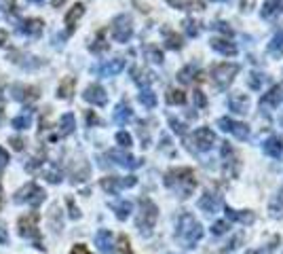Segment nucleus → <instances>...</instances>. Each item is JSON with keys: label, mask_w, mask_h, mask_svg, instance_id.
Returning a JSON list of instances; mask_svg holds the SVG:
<instances>
[{"label": "nucleus", "mask_w": 283, "mask_h": 254, "mask_svg": "<svg viewBox=\"0 0 283 254\" xmlns=\"http://www.w3.org/2000/svg\"><path fill=\"white\" fill-rule=\"evenodd\" d=\"M176 237L184 243V248H193L195 243L203 237V227L193 218V214H182L178 218V231H176Z\"/></svg>", "instance_id": "1"}, {"label": "nucleus", "mask_w": 283, "mask_h": 254, "mask_svg": "<svg viewBox=\"0 0 283 254\" xmlns=\"http://www.w3.org/2000/svg\"><path fill=\"white\" fill-rule=\"evenodd\" d=\"M165 185L167 187H182V197H188V193L197 187V180H195V172L188 170V167H178V170H171L165 174Z\"/></svg>", "instance_id": "2"}, {"label": "nucleus", "mask_w": 283, "mask_h": 254, "mask_svg": "<svg viewBox=\"0 0 283 254\" xmlns=\"http://www.w3.org/2000/svg\"><path fill=\"white\" fill-rule=\"evenodd\" d=\"M157 218H159V210H157L155 203L150 201L148 197L139 199V214H137V229H139V233L150 235Z\"/></svg>", "instance_id": "3"}, {"label": "nucleus", "mask_w": 283, "mask_h": 254, "mask_svg": "<svg viewBox=\"0 0 283 254\" xmlns=\"http://www.w3.org/2000/svg\"><path fill=\"white\" fill-rule=\"evenodd\" d=\"M45 195H47V193H45L43 189H40L38 185H34V182H28V185H24L22 189H19V191L15 193L13 201H15V203H19V206H24V203H28V206L38 208L40 203L45 201Z\"/></svg>", "instance_id": "4"}, {"label": "nucleus", "mask_w": 283, "mask_h": 254, "mask_svg": "<svg viewBox=\"0 0 283 254\" xmlns=\"http://www.w3.org/2000/svg\"><path fill=\"white\" fill-rule=\"evenodd\" d=\"M239 74V64H232V62H222L218 66H214L211 70V80L216 83L218 89H226L235 76Z\"/></svg>", "instance_id": "5"}, {"label": "nucleus", "mask_w": 283, "mask_h": 254, "mask_svg": "<svg viewBox=\"0 0 283 254\" xmlns=\"http://www.w3.org/2000/svg\"><path fill=\"white\" fill-rule=\"evenodd\" d=\"M112 36L116 43H129V38L133 36V19L131 15H118L112 22Z\"/></svg>", "instance_id": "6"}, {"label": "nucleus", "mask_w": 283, "mask_h": 254, "mask_svg": "<svg viewBox=\"0 0 283 254\" xmlns=\"http://www.w3.org/2000/svg\"><path fill=\"white\" fill-rule=\"evenodd\" d=\"M135 182H137V178H133V176H127V178L106 176V178H102V182H99V187H102L108 195H116L120 189H129V187H133Z\"/></svg>", "instance_id": "7"}, {"label": "nucleus", "mask_w": 283, "mask_h": 254, "mask_svg": "<svg viewBox=\"0 0 283 254\" xmlns=\"http://www.w3.org/2000/svg\"><path fill=\"white\" fill-rule=\"evenodd\" d=\"M190 142H193V146L197 150H209L211 146L216 144V134L211 131L209 127H199L193 131V136H190Z\"/></svg>", "instance_id": "8"}, {"label": "nucleus", "mask_w": 283, "mask_h": 254, "mask_svg": "<svg viewBox=\"0 0 283 254\" xmlns=\"http://www.w3.org/2000/svg\"><path fill=\"white\" fill-rule=\"evenodd\" d=\"M218 125L224 131H228V134H232L237 140H247L249 138V127L245 123H237V121H232L228 117H222V119H218Z\"/></svg>", "instance_id": "9"}, {"label": "nucleus", "mask_w": 283, "mask_h": 254, "mask_svg": "<svg viewBox=\"0 0 283 254\" xmlns=\"http://www.w3.org/2000/svg\"><path fill=\"white\" fill-rule=\"evenodd\" d=\"M36 222H38V214H36V212H30V214L22 216V218L17 220V231H19V235H22V237H34V235H38Z\"/></svg>", "instance_id": "10"}, {"label": "nucleus", "mask_w": 283, "mask_h": 254, "mask_svg": "<svg viewBox=\"0 0 283 254\" xmlns=\"http://www.w3.org/2000/svg\"><path fill=\"white\" fill-rule=\"evenodd\" d=\"M83 98H85V102H89V104H95V106H104L106 102H108V94H106V89H104L102 85H97V83L89 85V87L85 89Z\"/></svg>", "instance_id": "11"}, {"label": "nucleus", "mask_w": 283, "mask_h": 254, "mask_svg": "<svg viewBox=\"0 0 283 254\" xmlns=\"http://www.w3.org/2000/svg\"><path fill=\"white\" fill-rule=\"evenodd\" d=\"M108 157L112 159L114 163L123 165V167H127V170H135V167L142 165V161H139V159H135L133 155H129V152H123V150H110V152H108Z\"/></svg>", "instance_id": "12"}, {"label": "nucleus", "mask_w": 283, "mask_h": 254, "mask_svg": "<svg viewBox=\"0 0 283 254\" xmlns=\"http://www.w3.org/2000/svg\"><path fill=\"white\" fill-rule=\"evenodd\" d=\"M95 243H97V248L102 254H114V237H112V233H110L108 229H102L95 235Z\"/></svg>", "instance_id": "13"}, {"label": "nucleus", "mask_w": 283, "mask_h": 254, "mask_svg": "<svg viewBox=\"0 0 283 254\" xmlns=\"http://www.w3.org/2000/svg\"><path fill=\"white\" fill-rule=\"evenodd\" d=\"M125 70V59L123 57H114V59H108L106 64H102L97 68V72L102 76H116L118 72Z\"/></svg>", "instance_id": "14"}, {"label": "nucleus", "mask_w": 283, "mask_h": 254, "mask_svg": "<svg viewBox=\"0 0 283 254\" xmlns=\"http://www.w3.org/2000/svg\"><path fill=\"white\" fill-rule=\"evenodd\" d=\"M209 47L214 49V51H218L220 55H228V57L237 55V47L232 45L230 40H226V38H211L209 40Z\"/></svg>", "instance_id": "15"}, {"label": "nucleus", "mask_w": 283, "mask_h": 254, "mask_svg": "<svg viewBox=\"0 0 283 254\" xmlns=\"http://www.w3.org/2000/svg\"><path fill=\"white\" fill-rule=\"evenodd\" d=\"M13 98L19 100V102H34L38 98V87L17 85V87H13Z\"/></svg>", "instance_id": "16"}, {"label": "nucleus", "mask_w": 283, "mask_h": 254, "mask_svg": "<svg viewBox=\"0 0 283 254\" xmlns=\"http://www.w3.org/2000/svg\"><path fill=\"white\" fill-rule=\"evenodd\" d=\"M228 108L232 110V113H247L249 108V98L245 94H230L228 98Z\"/></svg>", "instance_id": "17"}, {"label": "nucleus", "mask_w": 283, "mask_h": 254, "mask_svg": "<svg viewBox=\"0 0 283 254\" xmlns=\"http://www.w3.org/2000/svg\"><path fill=\"white\" fill-rule=\"evenodd\" d=\"M169 7L174 9H182V11H203L205 9V3L203 0H167Z\"/></svg>", "instance_id": "18"}, {"label": "nucleus", "mask_w": 283, "mask_h": 254, "mask_svg": "<svg viewBox=\"0 0 283 254\" xmlns=\"http://www.w3.org/2000/svg\"><path fill=\"white\" fill-rule=\"evenodd\" d=\"M281 11H283V0H266L260 9V15L264 19H270V17H277Z\"/></svg>", "instance_id": "19"}, {"label": "nucleus", "mask_w": 283, "mask_h": 254, "mask_svg": "<svg viewBox=\"0 0 283 254\" xmlns=\"http://www.w3.org/2000/svg\"><path fill=\"white\" fill-rule=\"evenodd\" d=\"M83 15H85V5H83V3H76V5L66 13V26L70 28V32H72V30L76 28V22H78V19L83 17Z\"/></svg>", "instance_id": "20"}, {"label": "nucleus", "mask_w": 283, "mask_h": 254, "mask_svg": "<svg viewBox=\"0 0 283 254\" xmlns=\"http://www.w3.org/2000/svg\"><path fill=\"white\" fill-rule=\"evenodd\" d=\"M260 102H262V104H268V106H279L281 102H283V89L279 85L270 87L268 94H264V96L260 98Z\"/></svg>", "instance_id": "21"}, {"label": "nucleus", "mask_w": 283, "mask_h": 254, "mask_svg": "<svg viewBox=\"0 0 283 254\" xmlns=\"http://www.w3.org/2000/svg\"><path fill=\"white\" fill-rule=\"evenodd\" d=\"M43 19H26L22 24V32L28 36H40L43 34Z\"/></svg>", "instance_id": "22"}, {"label": "nucleus", "mask_w": 283, "mask_h": 254, "mask_svg": "<svg viewBox=\"0 0 283 254\" xmlns=\"http://www.w3.org/2000/svg\"><path fill=\"white\" fill-rule=\"evenodd\" d=\"M218 206H220V199L216 195H211V193H205L199 201V208L203 212H207V214H214V212L218 210Z\"/></svg>", "instance_id": "23"}, {"label": "nucleus", "mask_w": 283, "mask_h": 254, "mask_svg": "<svg viewBox=\"0 0 283 254\" xmlns=\"http://www.w3.org/2000/svg\"><path fill=\"white\" fill-rule=\"evenodd\" d=\"M224 212H226V216H228L230 220L243 222V225H251V222H254V218H256L249 210H245V212H237V210H232V208H226Z\"/></svg>", "instance_id": "24"}, {"label": "nucleus", "mask_w": 283, "mask_h": 254, "mask_svg": "<svg viewBox=\"0 0 283 254\" xmlns=\"http://www.w3.org/2000/svg\"><path fill=\"white\" fill-rule=\"evenodd\" d=\"M74 85H76V80L72 78V76H68V78H64L62 83H59V89H57V96L62 98V100H70L72 98V94H74Z\"/></svg>", "instance_id": "25"}, {"label": "nucleus", "mask_w": 283, "mask_h": 254, "mask_svg": "<svg viewBox=\"0 0 283 254\" xmlns=\"http://www.w3.org/2000/svg\"><path fill=\"white\" fill-rule=\"evenodd\" d=\"M268 53L272 57H281L283 55V30H279V32L272 36V40L268 43Z\"/></svg>", "instance_id": "26"}, {"label": "nucleus", "mask_w": 283, "mask_h": 254, "mask_svg": "<svg viewBox=\"0 0 283 254\" xmlns=\"http://www.w3.org/2000/svg\"><path fill=\"white\" fill-rule=\"evenodd\" d=\"M131 117H133L131 108L125 104V102H120V104L116 106V110H114V121H116L118 125H125L127 121H131Z\"/></svg>", "instance_id": "27"}, {"label": "nucleus", "mask_w": 283, "mask_h": 254, "mask_svg": "<svg viewBox=\"0 0 283 254\" xmlns=\"http://www.w3.org/2000/svg\"><path fill=\"white\" fill-rule=\"evenodd\" d=\"M110 208L116 212L118 220H125V218H129L131 208H133V206H131V201H114V203H110Z\"/></svg>", "instance_id": "28"}, {"label": "nucleus", "mask_w": 283, "mask_h": 254, "mask_svg": "<svg viewBox=\"0 0 283 254\" xmlns=\"http://www.w3.org/2000/svg\"><path fill=\"white\" fill-rule=\"evenodd\" d=\"M133 80L142 89H148V85L155 80V74L148 72V70H133Z\"/></svg>", "instance_id": "29"}, {"label": "nucleus", "mask_w": 283, "mask_h": 254, "mask_svg": "<svg viewBox=\"0 0 283 254\" xmlns=\"http://www.w3.org/2000/svg\"><path fill=\"white\" fill-rule=\"evenodd\" d=\"M74 131V115L72 113H66L62 119H59V134L68 136Z\"/></svg>", "instance_id": "30"}, {"label": "nucleus", "mask_w": 283, "mask_h": 254, "mask_svg": "<svg viewBox=\"0 0 283 254\" xmlns=\"http://www.w3.org/2000/svg\"><path fill=\"white\" fill-rule=\"evenodd\" d=\"M281 148H283V144H281L279 138H268L264 142V152H266V155H270V157H279Z\"/></svg>", "instance_id": "31"}, {"label": "nucleus", "mask_w": 283, "mask_h": 254, "mask_svg": "<svg viewBox=\"0 0 283 254\" xmlns=\"http://www.w3.org/2000/svg\"><path fill=\"white\" fill-rule=\"evenodd\" d=\"M163 34H165V45L169 47V49H182V36L180 34H176V32H171L169 28H165L163 30Z\"/></svg>", "instance_id": "32"}, {"label": "nucleus", "mask_w": 283, "mask_h": 254, "mask_svg": "<svg viewBox=\"0 0 283 254\" xmlns=\"http://www.w3.org/2000/svg\"><path fill=\"white\" fill-rule=\"evenodd\" d=\"M137 100H139V104L146 106V108H155V106H157V96H155L150 89H142L139 96H137Z\"/></svg>", "instance_id": "33"}, {"label": "nucleus", "mask_w": 283, "mask_h": 254, "mask_svg": "<svg viewBox=\"0 0 283 254\" xmlns=\"http://www.w3.org/2000/svg\"><path fill=\"white\" fill-rule=\"evenodd\" d=\"M167 102H169V104H184V102H186V94H184V91H182V89H174V87H171V89H167Z\"/></svg>", "instance_id": "34"}, {"label": "nucleus", "mask_w": 283, "mask_h": 254, "mask_svg": "<svg viewBox=\"0 0 283 254\" xmlns=\"http://www.w3.org/2000/svg\"><path fill=\"white\" fill-rule=\"evenodd\" d=\"M144 53H146V57L150 59V62H155V64H163V53L159 51V47L148 45V47L144 49Z\"/></svg>", "instance_id": "35"}, {"label": "nucleus", "mask_w": 283, "mask_h": 254, "mask_svg": "<svg viewBox=\"0 0 283 254\" xmlns=\"http://www.w3.org/2000/svg\"><path fill=\"white\" fill-rule=\"evenodd\" d=\"M13 127L15 129H28V127H32V117H30V113H24V115H19L13 119Z\"/></svg>", "instance_id": "36"}, {"label": "nucleus", "mask_w": 283, "mask_h": 254, "mask_svg": "<svg viewBox=\"0 0 283 254\" xmlns=\"http://www.w3.org/2000/svg\"><path fill=\"white\" fill-rule=\"evenodd\" d=\"M195 70H197V68H195L193 64L186 66V68H182L180 72H178V78L182 80V83H193V78H195V76H193V74H195Z\"/></svg>", "instance_id": "37"}, {"label": "nucleus", "mask_w": 283, "mask_h": 254, "mask_svg": "<svg viewBox=\"0 0 283 254\" xmlns=\"http://www.w3.org/2000/svg\"><path fill=\"white\" fill-rule=\"evenodd\" d=\"M268 208H270V214L275 216V218H283V199H281V197L272 199Z\"/></svg>", "instance_id": "38"}, {"label": "nucleus", "mask_w": 283, "mask_h": 254, "mask_svg": "<svg viewBox=\"0 0 283 254\" xmlns=\"http://www.w3.org/2000/svg\"><path fill=\"white\" fill-rule=\"evenodd\" d=\"M89 49L93 51V53H99V51H106L108 49V45H104V32H97L95 45H89Z\"/></svg>", "instance_id": "39"}, {"label": "nucleus", "mask_w": 283, "mask_h": 254, "mask_svg": "<svg viewBox=\"0 0 283 254\" xmlns=\"http://www.w3.org/2000/svg\"><path fill=\"white\" fill-rule=\"evenodd\" d=\"M262 83H264V76H262L260 72H251L249 74V87L251 89H260Z\"/></svg>", "instance_id": "40"}, {"label": "nucleus", "mask_w": 283, "mask_h": 254, "mask_svg": "<svg viewBox=\"0 0 283 254\" xmlns=\"http://www.w3.org/2000/svg\"><path fill=\"white\" fill-rule=\"evenodd\" d=\"M116 142H118V144L123 146V148H129L133 140H131V136L127 134V131H118V134H116Z\"/></svg>", "instance_id": "41"}, {"label": "nucleus", "mask_w": 283, "mask_h": 254, "mask_svg": "<svg viewBox=\"0 0 283 254\" xmlns=\"http://www.w3.org/2000/svg\"><path fill=\"white\" fill-rule=\"evenodd\" d=\"M45 178H47L49 182H53V185L62 182V174H59L57 170H47V172H45Z\"/></svg>", "instance_id": "42"}, {"label": "nucleus", "mask_w": 283, "mask_h": 254, "mask_svg": "<svg viewBox=\"0 0 283 254\" xmlns=\"http://www.w3.org/2000/svg\"><path fill=\"white\" fill-rule=\"evenodd\" d=\"M169 125H171V129H174V131H176V134H184V131H186V127H184V125H182V123H180V121H176L174 117H169Z\"/></svg>", "instance_id": "43"}, {"label": "nucleus", "mask_w": 283, "mask_h": 254, "mask_svg": "<svg viewBox=\"0 0 283 254\" xmlns=\"http://www.w3.org/2000/svg\"><path fill=\"white\" fill-rule=\"evenodd\" d=\"M66 206L70 208V216H72V218H80V212H78V208L74 206L72 197H68V199H66Z\"/></svg>", "instance_id": "44"}, {"label": "nucleus", "mask_w": 283, "mask_h": 254, "mask_svg": "<svg viewBox=\"0 0 283 254\" xmlns=\"http://www.w3.org/2000/svg\"><path fill=\"white\" fill-rule=\"evenodd\" d=\"M199 24L197 22H193V19H186V32L190 34V36H197L199 34V28H197Z\"/></svg>", "instance_id": "45"}, {"label": "nucleus", "mask_w": 283, "mask_h": 254, "mask_svg": "<svg viewBox=\"0 0 283 254\" xmlns=\"http://www.w3.org/2000/svg\"><path fill=\"white\" fill-rule=\"evenodd\" d=\"M70 254H93V252H91L85 243H74V248L70 250Z\"/></svg>", "instance_id": "46"}, {"label": "nucleus", "mask_w": 283, "mask_h": 254, "mask_svg": "<svg viewBox=\"0 0 283 254\" xmlns=\"http://www.w3.org/2000/svg\"><path fill=\"white\" fill-rule=\"evenodd\" d=\"M195 102H197V106H199V108H203V106L207 104V98L203 96V91H199V89L195 91Z\"/></svg>", "instance_id": "47"}, {"label": "nucleus", "mask_w": 283, "mask_h": 254, "mask_svg": "<svg viewBox=\"0 0 283 254\" xmlns=\"http://www.w3.org/2000/svg\"><path fill=\"white\" fill-rule=\"evenodd\" d=\"M228 229V225H226V222L224 220H220V222H216V225L214 227H211V231H214L216 233V235H222V233H224Z\"/></svg>", "instance_id": "48"}, {"label": "nucleus", "mask_w": 283, "mask_h": 254, "mask_svg": "<svg viewBox=\"0 0 283 254\" xmlns=\"http://www.w3.org/2000/svg\"><path fill=\"white\" fill-rule=\"evenodd\" d=\"M118 248L123 250L125 254H131V248H129V239H127L125 235H120V237H118Z\"/></svg>", "instance_id": "49"}, {"label": "nucleus", "mask_w": 283, "mask_h": 254, "mask_svg": "<svg viewBox=\"0 0 283 254\" xmlns=\"http://www.w3.org/2000/svg\"><path fill=\"white\" fill-rule=\"evenodd\" d=\"M7 163H9V152H7L3 146H0V172L7 167Z\"/></svg>", "instance_id": "50"}, {"label": "nucleus", "mask_w": 283, "mask_h": 254, "mask_svg": "<svg viewBox=\"0 0 283 254\" xmlns=\"http://www.w3.org/2000/svg\"><path fill=\"white\" fill-rule=\"evenodd\" d=\"M254 5H256V0H241V11L249 13L251 9H254Z\"/></svg>", "instance_id": "51"}, {"label": "nucleus", "mask_w": 283, "mask_h": 254, "mask_svg": "<svg viewBox=\"0 0 283 254\" xmlns=\"http://www.w3.org/2000/svg\"><path fill=\"white\" fill-rule=\"evenodd\" d=\"M214 28H218V30H220V32H224V34H228V36L232 34V30L228 28V24H222V22H218V24H216Z\"/></svg>", "instance_id": "52"}, {"label": "nucleus", "mask_w": 283, "mask_h": 254, "mask_svg": "<svg viewBox=\"0 0 283 254\" xmlns=\"http://www.w3.org/2000/svg\"><path fill=\"white\" fill-rule=\"evenodd\" d=\"M11 144L15 150H24V140L22 138H11Z\"/></svg>", "instance_id": "53"}, {"label": "nucleus", "mask_w": 283, "mask_h": 254, "mask_svg": "<svg viewBox=\"0 0 283 254\" xmlns=\"http://www.w3.org/2000/svg\"><path fill=\"white\" fill-rule=\"evenodd\" d=\"M0 243H3V246L9 243V233H7V229L3 225H0Z\"/></svg>", "instance_id": "54"}, {"label": "nucleus", "mask_w": 283, "mask_h": 254, "mask_svg": "<svg viewBox=\"0 0 283 254\" xmlns=\"http://www.w3.org/2000/svg\"><path fill=\"white\" fill-rule=\"evenodd\" d=\"M87 121H89V123L91 125H93V123H99V119L93 115V113H87Z\"/></svg>", "instance_id": "55"}, {"label": "nucleus", "mask_w": 283, "mask_h": 254, "mask_svg": "<svg viewBox=\"0 0 283 254\" xmlns=\"http://www.w3.org/2000/svg\"><path fill=\"white\" fill-rule=\"evenodd\" d=\"M13 3H15V0H5V11H7V13L13 11Z\"/></svg>", "instance_id": "56"}, {"label": "nucleus", "mask_w": 283, "mask_h": 254, "mask_svg": "<svg viewBox=\"0 0 283 254\" xmlns=\"http://www.w3.org/2000/svg\"><path fill=\"white\" fill-rule=\"evenodd\" d=\"M7 43V32L5 30H0V45H5Z\"/></svg>", "instance_id": "57"}, {"label": "nucleus", "mask_w": 283, "mask_h": 254, "mask_svg": "<svg viewBox=\"0 0 283 254\" xmlns=\"http://www.w3.org/2000/svg\"><path fill=\"white\" fill-rule=\"evenodd\" d=\"M62 3H64V0H51V5H53V7H59Z\"/></svg>", "instance_id": "58"}, {"label": "nucleus", "mask_w": 283, "mask_h": 254, "mask_svg": "<svg viewBox=\"0 0 283 254\" xmlns=\"http://www.w3.org/2000/svg\"><path fill=\"white\" fill-rule=\"evenodd\" d=\"M3 119H5V108L0 106V123H3Z\"/></svg>", "instance_id": "59"}, {"label": "nucleus", "mask_w": 283, "mask_h": 254, "mask_svg": "<svg viewBox=\"0 0 283 254\" xmlns=\"http://www.w3.org/2000/svg\"><path fill=\"white\" fill-rule=\"evenodd\" d=\"M30 3H34V5H40V3H45V0H30Z\"/></svg>", "instance_id": "60"}, {"label": "nucleus", "mask_w": 283, "mask_h": 254, "mask_svg": "<svg viewBox=\"0 0 283 254\" xmlns=\"http://www.w3.org/2000/svg\"><path fill=\"white\" fill-rule=\"evenodd\" d=\"M218 3H224V0H218ZM226 3H228V0H226Z\"/></svg>", "instance_id": "61"}, {"label": "nucleus", "mask_w": 283, "mask_h": 254, "mask_svg": "<svg viewBox=\"0 0 283 254\" xmlns=\"http://www.w3.org/2000/svg\"><path fill=\"white\" fill-rule=\"evenodd\" d=\"M247 254H258V252H247Z\"/></svg>", "instance_id": "62"}]
</instances>
